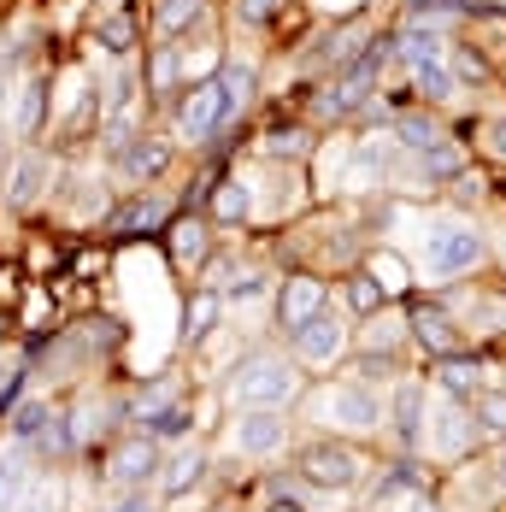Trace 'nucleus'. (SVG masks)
<instances>
[{"instance_id":"obj_1","label":"nucleus","mask_w":506,"mask_h":512,"mask_svg":"<svg viewBox=\"0 0 506 512\" xmlns=\"http://www.w3.org/2000/svg\"><path fill=\"white\" fill-rule=\"evenodd\" d=\"M224 395H230V407H271L283 412L295 395H301V365L283 354H271V348H253L230 365V383H224Z\"/></svg>"},{"instance_id":"obj_2","label":"nucleus","mask_w":506,"mask_h":512,"mask_svg":"<svg viewBox=\"0 0 506 512\" xmlns=\"http://www.w3.org/2000/svg\"><path fill=\"white\" fill-rule=\"evenodd\" d=\"M489 259V242L477 236V230H465V224H442V230H430V277H465V271H477Z\"/></svg>"},{"instance_id":"obj_3","label":"nucleus","mask_w":506,"mask_h":512,"mask_svg":"<svg viewBox=\"0 0 506 512\" xmlns=\"http://www.w3.org/2000/svg\"><path fill=\"white\" fill-rule=\"evenodd\" d=\"M295 471H301L312 489H354L359 483V454L348 448V442H312V448H301L295 454Z\"/></svg>"},{"instance_id":"obj_4","label":"nucleus","mask_w":506,"mask_h":512,"mask_svg":"<svg viewBox=\"0 0 506 512\" xmlns=\"http://www.w3.org/2000/svg\"><path fill=\"white\" fill-rule=\"evenodd\" d=\"M283 442H289V424H283V412H271V407H242L236 424H230V448L248 454V460L283 454Z\"/></svg>"},{"instance_id":"obj_5","label":"nucleus","mask_w":506,"mask_h":512,"mask_svg":"<svg viewBox=\"0 0 506 512\" xmlns=\"http://www.w3.org/2000/svg\"><path fill=\"white\" fill-rule=\"evenodd\" d=\"M153 471H159V442H153L148 430L124 436V442L106 454V483H112V489H148Z\"/></svg>"},{"instance_id":"obj_6","label":"nucleus","mask_w":506,"mask_h":512,"mask_svg":"<svg viewBox=\"0 0 506 512\" xmlns=\"http://www.w3.org/2000/svg\"><path fill=\"white\" fill-rule=\"evenodd\" d=\"M224 118H230V112H224V95H218V77H212V83H195V89H183V101H177V136H183V142H206Z\"/></svg>"},{"instance_id":"obj_7","label":"nucleus","mask_w":506,"mask_h":512,"mask_svg":"<svg viewBox=\"0 0 506 512\" xmlns=\"http://www.w3.org/2000/svg\"><path fill=\"white\" fill-rule=\"evenodd\" d=\"M324 418H330L336 430L365 436V430H377V424H383V407H377V395H371L365 383H336V389L324 395Z\"/></svg>"},{"instance_id":"obj_8","label":"nucleus","mask_w":506,"mask_h":512,"mask_svg":"<svg viewBox=\"0 0 506 512\" xmlns=\"http://www.w3.org/2000/svg\"><path fill=\"white\" fill-rule=\"evenodd\" d=\"M295 336V354L306 365H330V359L348 348V318H336V312H312L301 330H289Z\"/></svg>"},{"instance_id":"obj_9","label":"nucleus","mask_w":506,"mask_h":512,"mask_svg":"<svg viewBox=\"0 0 506 512\" xmlns=\"http://www.w3.org/2000/svg\"><path fill=\"white\" fill-rule=\"evenodd\" d=\"M389 418H395V436L412 448L424 436V424H430V389L418 377H401L395 383V401H389Z\"/></svg>"},{"instance_id":"obj_10","label":"nucleus","mask_w":506,"mask_h":512,"mask_svg":"<svg viewBox=\"0 0 506 512\" xmlns=\"http://www.w3.org/2000/svg\"><path fill=\"white\" fill-rule=\"evenodd\" d=\"M312 312H324V283H318V277H289V283L277 289V318H283V330H301Z\"/></svg>"},{"instance_id":"obj_11","label":"nucleus","mask_w":506,"mask_h":512,"mask_svg":"<svg viewBox=\"0 0 506 512\" xmlns=\"http://www.w3.org/2000/svg\"><path fill=\"white\" fill-rule=\"evenodd\" d=\"M471 436H477L471 412L459 407V401H442V412H436V424H430V448H436V454H448V460H459V454L471 448Z\"/></svg>"},{"instance_id":"obj_12","label":"nucleus","mask_w":506,"mask_h":512,"mask_svg":"<svg viewBox=\"0 0 506 512\" xmlns=\"http://www.w3.org/2000/svg\"><path fill=\"white\" fill-rule=\"evenodd\" d=\"M201 477H206V454L201 448H177L171 460H159V495H165V501H171V495H189Z\"/></svg>"},{"instance_id":"obj_13","label":"nucleus","mask_w":506,"mask_h":512,"mask_svg":"<svg viewBox=\"0 0 506 512\" xmlns=\"http://www.w3.org/2000/svg\"><path fill=\"white\" fill-rule=\"evenodd\" d=\"M118 154H124L118 165H124V177H130V183H153V177L171 165V148H165V142H153V136H136V142H124Z\"/></svg>"},{"instance_id":"obj_14","label":"nucleus","mask_w":506,"mask_h":512,"mask_svg":"<svg viewBox=\"0 0 506 512\" xmlns=\"http://www.w3.org/2000/svg\"><path fill=\"white\" fill-rule=\"evenodd\" d=\"M412 336H418V342H424L436 359L459 354V324L442 307H418V312H412Z\"/></svg>"},{"instance_id":"obj_15","label":"nucleus","mask_w":506,"mask_h":512,"mask_svg":"<svg viewBox=\"0 0 506 512\" xmlns=\"http://www.w3.org/2000/svg\"><path fill=\"white\" fill-rule=\"evenodd\" d=\"M371 77H377V53H371V59H354V65L336 77V89L324 95V112H354V106L365 101V89H371Z\"/></svg>"},{"instance_id":"obj_16","label":"nucleus","mask_w":506,"mask_h":512,"mask_svg":"<svg viewBox=\"0 0 506 512\" xmlns=\"http://www.w3.org/2000/svg\"><path fill=\"white\" fill-rule=\"evenodd\" d=\"M442 395L448 401H471L477 395V359H465V354H442Z\"/></svg>"},{"instance_id":"obj_17","label":"nucleus","mask_w":506,"mask_h":512,"mask_svg":"<svg viewBox=\"0 0 506 512\" xmlns=\"http://www.w3.org/2000/svg\"><path fill=\"white\" fill-rule=\"evenodd\" d=\"M159 224H165V201H159V195H136V201L112 218L118 236H130V230H159Z\"/></svg>"},{"instance_id":"obj_18","label":"nucleus","mask_w":506,"mask_h":512,"mask_svg":"<svg viewBox=\"0 0 506 512\" xmlns=\"http://www.w3.org/2000/svg\"><path fill=\"white\" fill-rule=\"evenodd\" d=\"M471 424L483 436H506V389H477L471 395Z\"/></svg>"},{"instance_id":"obj_19","label":"nucleus","mask_w":506,"mask_h":512,"mask_svg":"<svg viewBox=\"0 0 506 512\" xmlns=\"http://www.w3.org/2000/svg\"><path fill=\"white\" fill-rule=\"evenodd\" d=\"M412 83H418V95H430V101H454L459 95L454 71H448L442 59H418V65H412Z\"/></svg>"},{"instance_id":"obj_20","label":"nucleus","mask_w":506,"mask_h":512,"mask_svg":"<svg viewBox=\"0 0 506 512\" xmlns=\"http://www.w3.org/2000/svg\"><path fill=\"white\" fill-rule=\"evenodd\" d=\"M218 312H224V295H218V289H201V295L189 301V318H183V336H189V342H201V336H212Z\"/></svg>"},{"instance_id":"obj_21","label":"nucleus","mask_w":506,"mask_h":512,"mask_svg":"<svg viewBox=\"0 0 506 512\" xmlns=\"http://www.w3.org/2000/svg\"><path fill=\"white\" fill-rule=\"evenodd\" d=\"M42 177H48V154H24V165H18V177H12V189H6V201L24 206L42 195Z\"/></svg>"},{"instance_id":"obj_22","label":"nucleus","mask_w":506,"mask_h":512,"mask_svg":"<svg viewBox=\"0 0 506 512\" xmlns=\"http://www.w3.org/2000/svg\"><path fill=\"white\" fill-rule=\"evenodd\" d=\"M218 95H224V112H242L253 101V71L248 65H224L218 71Z\"/></svg>"},{"instance_id":"obj_23","label":"nucleus","mask_w":506,"mask_h":512,"mask_svg":"<svg viewBox=\"0 0 506 512\" xmlns=\"http://www.w3.org/2000/svg\"><path fill=\"white\" fill-rule=\"evenodd\" d=\"M171 259H177V265H201L206 259V224H195V218L177 224V230H171Z\"/></svg>"},{"instance_id":"obj_24","label":"nucleus","mask_w":506,"mask_h":512,"mask_svg":"<svg viewBox=\"0 0 506 512\" xmlns=\"http://www.w3.org/2000/svg\"><path fill=\"white\" fill-rule=\"evenodd\" d=\"M401 53L418 65V59H442V30H430V24H406L401 30Z\"/></svg>"},{"instance_id":"obj_25","label":"nucleus","mask_w":506,"mask_h":512,"mask_svg":"<svg viewBox=\"0 0 506 512\" xmlns=\"http://www.w3.org/2000/svg\"><path fill=\"white\" fill-rule=\"evenodd\" d=\"M201 18V0H159V12H153V30L159 36H177L183 24H195Z\"/></svg>"},{"instance_id":"obj_26","label":"nucleus","mask_w":506,"mask_h":512,"mask_svg":"<svg viewBox=\"0 0 506 512\" xmlns=\"http://www.w3.org/2000/svg\"><path fill=\"white\" fill-rule=\"evenodd\" d=\"M212 212H218L224 224H236V218H248V212H253V195H248V183H218V195H212Z\"/></svg>"},{"instance_id":"obj_27","label":"nucleus","mask_w":506,"mask_h":512,"mask_svg":"<svg viewBox=\"0 0 506 512\" xmlns=\"http://www.w3.org/2000/svg\"><path fill=\"white\" fill-rule=\"evenodd\" d=\"M395 136H401L412 154H430L436 142H448V136H442V130H436L430 118H395Z\"/></svg>"},{"instance_id":"obj_28","label":"nucleus","mask_w":506,"mask_h":512,"mask_svg":"<svg viewBox=\"0 0 506 512\" xmlns=\"http://www.w3.org/2000/svg\"><path fill=\"white\" fill-rule=\"evenodd\" d=\"M42 424H48V401H30V407L12 412V424H6V430H12V442H18V448H30Z\"/></svg>"},{"instance_id":"obj_29","label":"nucleus","mask_w":506,"mask_h":512,"mask_svg":"<svg viewBox=\"0 0 506 512\" xmlns=\"http://www.w3.org/2000/svg\"><path fill=\"white\" fill-rule=\"evenodd\" d=\"M371 283H377L383 295H401V289H406V265H401V254H371Z\"/></svg>"},{"instance_id":"obj_30","label":"nucleus","mask_w":506,"mask_h":512,"mask_svg":"<svg viewBox=\"0 0 506 512\" xmlns=\"http://www.w3.org/2000/svg\"><path fill=\"white\" fill-rule=\"evenodd\" d=\"M101 48L106 53H130V48H136V24H130L124 12H112V18L101 24Z\"/></svg>"},{"instance_id":"obj_31","label":"nucleus","mask_w":506,"mask_h":512,"mask_svg":"<svg viewBox=\"0 0 506 512\" xmlns=\"http://www.w3.org/2000/svg\"><path fill=\"white\" fill-rule=\"evenodd\" d=\"M406 24H430V30H442V24H459V6L454 0H418Z\"/></svg>"},{"instance_id":"obj_32","label":"nucleus","mask_w":506,"mask_h":512,"mask_svg":"<svg viewBox=\"0 0 506 512\" xmlns=\"http://www.w3.org/2000/svg\"><path fill=\"white\" fill-rule=\"evenodd\" d=\"M24 460L12 454V460H0V507H18V495H24Z\"/></svg>"},{"instance_id":"obj_33","label":"nucleus","mask_w":506,"mask_h":512,"mask_svg":"<svg viewBox=\"0 0 506 512\" xmlns=\"http://www.w3.org/2000/svg\"><path fill=\"white\" fill-rule=\"evenodd\" d=\"M359 42H365V30H359V24H348V30H336V36H330V59H336V65H354Z\"/></svg>"},{"instance_id":"obj_34","label":"nucleus","mask_w":506,"mask_h":512,"mask_svg":"<svg viewBox=\"0 0 506 512\" xmlns=\"http://www.w3.org/2000/svg\"><path fill=\"white\" fill-rule=\"evenodd\" d=\"M42 124V83H24V101H18V130L30 136Z\"/></svg>"},{"instance_id":"obj_35","label":"nucleus","mask_w":506,"mask_h":512,"mask_svg":"<svg viewBox=\"0 0 506 512\" xmlns=\"http://www.w3.org/2000/svg\"><path fill=\"white\" fill-rule=\"evenodd\" d=\"M348 301H354V312H377L383 307V289H377L371 277H354V283H348Z\"/></svg>"},{"instance_id":"obj_36","label":"nucleus","mask_w":506,"mask_h":512,"mask_svg":"<svg viewBox=\"0 0 506 512\" xmlns=\"http://www.w3.org/2000/svg\"><path fill=\"white\" fill-rule=\"evenodd\" d=\"M259 295H265V277H259V271H248V277L230 283V301H236V307H253Z\"/></svg>"},{"instance_id":"obj_37","label":"nucleus","mask_w":506,"mask_h":512,"mask_svg":"<svg viewBox=\"0 0 506 512\" xmlns=\"http://www.w3.org/2000/svg\"><path fill=\"white\" fill-rule=\"evenodd\" d=\"M271 12H277V0H236V18L242 24H265Z\"/></svg>"},{"instance_id":"obj_38","label":"nucleus","mask_w":506,"mask_h":512,"mask_svg":"<svg viewBox=\"0 0 506 512\" xmlns=\"http://www.w3.org/2000/svg\"><path fill=\"white\" fill-rule=\"evenodd\" d=\"M454 83H483V59L477 53H454Z\"/></svg>"},{"instance_id":"obj_39","label":"nucleus","mask_w":506,"mask_h":512,"mask_svg":"<svg viewBox=\"0 0 506 512\" xmlns=\"http://www.w3.org/2000/svg\"><path fill=\"white\" fill-rule=\"evenodd\" d=\"M265 154H306V136H301V130H289V136L277 130V136L265 142Z\"/></svg>"},{"instance_id":"obj_40","label":"nucleus","mask_w":506,"mask_h":512,"mask_svg":"<svg viewBox=\"0 0 506 512\" xmlns=\"http://www.w3.org/2000/svg\"><path fill=\"white\" fill-rule=\"evenodd\" d=\"M106 512H153V501H148V489H124Z\"/></svg>"},{"instance_id":"obj_41","label":"nucleus","mask_w":506,"mask_h":512,"mask_svg":"<svg viewBox=\"0 0 506 512\" xmlns=\"http://www.w3.org/2000/svg\"><path fill=\"white\" fill-rule=\"evenodd\" d=\"M153 83H159V89H171V83H177V53H159V65H153Z\"/></svg>"},{"instance_id":"obj_42","label":"nucleus","mask_w":506,"mask_h":512,"mask_svg":"<svg viewBox=\"0 0 506 512\" xmlns=\"http://www.w3.org/2000/svg\"><path fill=\"white\" fill-rule=\"evenodd\" d=\"M406 512H448V507H442V501H430V495H412V501H406Z\"/></svg>"},{"instance_id":"obj_43","label":"nucleus","mask_w":506,"mask_h":512,"mask_svg":"<svg viewBox=\"0 0 506 512\" xmlns=\"http://www.w3.org/2000/svg\"><path fill=\"white\" fill-rule=\"evenodd\" d=\"M265 512H306V507H301V501H289V495H283V501H271Z\"/></svg>"},{"instance_id":"obj_44","label":"nucleus","mask_w":506,"mask_h":512,"mask_svg":"<svg viewBox=\"0 0 506 512\" xmlns=\"http://www.w3.org/2000/svg\"><path fill=\"white\" fill-rule=\"evenodd\" d=\"M495 148H501V154H506V124H501V130H495Z\"/></svg>"},{"instance_id":"obj_45","label":"nucleus","mask_w":506,"mask_h":512,"mask_svg":"<svg viewBox=\"0 0 506 512\" xmlns=\"http://www.w3.org/2000/svg\"><path fill=\"white\" fill-rule=\"evenodd\" d=\"M0 106H6V71H0Z\"/></svg>"},{"instance_id":"obj_46","label":"nucleus","mask_w":506,"mask_h":512,"mask_svg":"<svg viewBox=\"0 0 506 512\" xmlns=\"http://www.w3.org/2000/svg\"><path fill=\"white\" fill-rule=\"evenodd\" d=\"M0 165H6V136H0Z\"/></svg>"},{"instance_id":"obj_47","label":"nucleus","mask_w":506,"mask_h":512,"mask_svg":"<svg viewBox=\"0 0 506 512\" xmlns=\"http://www.w3.org/2000/svg\"><path fill=\"white\" fill-rule=\"evenodd\" d=\"M212 512H230V507H212Z\"/></svg>"}]
</instances>
